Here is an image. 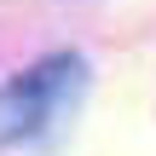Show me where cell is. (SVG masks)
<instances>
[{
    "mask_svg": "<svg viewBox=\"0 0 156 156\" xmlns=\"http://www.w3.org/2000/svg\"><path fill=\"white\" fill-rule=\"evenodd\" d=\"M81 58H69V52H58V58H46V64H35V69H23L17 81H6L0 87V145H17V139H29V133H41L69 98H75V87H81Z\"/></svg>",
    "mask_w": 156,
    "mask_h": 156,
    "instance_id": "1",
    "label": "cell"
}]
</instances>
